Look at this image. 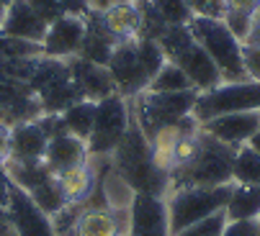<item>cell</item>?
Returning <instances> with one entry per match:
<instances>
[{
  "instance_id": "obj_15",
  "label": "cell",
  "mask_w": 260,
  "mask_h": 236,
  "mask_svg": "<svg viewBox=\"0 0 260 236\" xmlns=\"http://www.w3.org/2000/svg\"><path fill=\"white\" fill-rule=\"evenodd\" d=\"M257 129H260V110L227 113V115H219V118H211V121L201 124L204 134H209L211 139L227 144L232 149L245 146Z\"/></svg>"
},
{
  "instance_id": "obj_20",
  "label": "cell",
  "mask_w": 260,
  "mask_h": 236,
  "mask_svg": "<svg viewBox=\"0 0 260 236\" xmlns=\"http://www.w3.org/2000/svg\"><path fill=\"white\" fill-rule=\"evenodd\" d=\"M47 144H49V134L39 118L18 124L11 129V160L13 162H44Z\"/></svg>"
},
{
  "instance_id": "obj_40",
  "label": "cell",
  "mask_w": 260,
  "mask_h": 236,
  "mask_svg": "<svg viewBox=\"0 0 260 236\" xmlns=\"http://www.w3.org/2000/svg\"><path fill=\"white\" fill-rule=\"evenodd\" d=\"M116 3H124V0H88L90 11H106V8L116 6Z\"/></svg>"
},
{
  "instance_id": "obj_8",
  "label": "cell",
  "mask_w": 260,
  "mask_h": 236,
  "mask_svg": "<svg viewBox=\"0 0 260 236\" xmlns=\"http://www.w3.org/2000/svg\"><path fill=\"white\" fill-rule=\"evenodd\" d=\"M28 88L39 98L44 113H64L70 105L83 100L67 59H52V57H39L36 69L28 80Z\"/></svg>"
},
{
  "instance_id": "obj_29",
  "label": "cell",
  "mask_w": 260,
  "mask_h": 236,
  "mask_svg": "<svg viewBox=\"0 0 260 236\" xmlns=\"http://www.w3.org/2000/svg\"><path fill=\"white\" fill-rule=\"evenodd\" d=\"M224 226H227V216L221 211V213H214V216H209V218H204V221H199L188 228H183L175 236H221L224 233Z\"/></svg>"
},
{
  "instance_id": "obj_17",
  "label": "cell",
  "mask_w": 260,
  "mask_h": 236,
  "mask_svg": "<svg viewBox=\"0 0 260 236\" xmlns=\"http://www.w3.org/2000/svg\"><path fill=\"white\" fill-rule=\"evenodd\" d=\"M47 23L39 18L26 0H11L6 6L3 21H0V33L13 36V38H23V42H36L42 44L47 36Z\"/></svg>"
},
{
  "instance_id": "obj_27",
  "label": "cell",
  "mask_w": 260,
  "mask_h": 236,
  "mask_svg": "<svg viewBox=\"0 0 260 236\" xmlns=\"http://www.w3.org/2000/svg\"><path fill=\"white\" fill-rule=\"evenodd\" d=\"M147 90H152V93H185V90H196V88L178 64L165 62L160 67V72L152 77V83Z\"/></svg>"
},
{
  "instance_id": "obj_7",
  "label": "cell",
  "mask_w": 260,
  "mask_h": 236,
  "mask_svg": "<svg viewBox=\"0 0 260 236\" xmlns=\"http://www.w3.org/2000/svg\"><path fill=\"white\" fill-rule=\"evenodd\" d=\"M232 185L221 187H178L165 195L168 203V218H170V233H180L214 213H221L230 201Z\"/></svg>"
},
{
  "instance_id": "obj_14",
  "label": "cell",
  "mask_w": 260,
  "mask_h": 236,
  "mask_svg": "<svg viewBox=\"0 0 260 236\" xmlns=\"http://www.w3.org/2000/svg\"><path fill=\"white\" fill-rule=\"evenodd\" d=\"M44 115L39 98L28 83H0V124L18 126Z\"/></svg>"
},
{
  "instance_id": "obj_24",
  "label": "cell",
  "mask_w": 260,
  "mask_h": 236,
  "mask_svg": "<svg viewBox=\"0 0 260 236\" xmlns=\"http://www.w3.org/2000/svg\"><path fill=\"white\" fill-rule=\"evenodd\" d=\"M224 216L227 221H260V185H232Z\"/></svg>"
},
{
  "instance_id": "obj_39",
  "label": "cell",
  "mask_w": 260,
  "mask_h": 236,
  "mask_svg": "<svg viewBox=\"0 0 260 236\" xmlns=\"http://www.w3.org/2000/svg\"><path fill=\"white\" fill-rule=\"evenodd\" d=\"M0 236H16V231H13V226L8 221V213L3 208H0Z\"/></svg>"
},
{
  "instance_id": "obj_1",
  "label": "cell",
  "mask_w": 260,
  "mask_h": 236,
  "mask_svg": "<svg viewBox=\"0 0 260 236\" xmlns=\"http://www.w3.org/2000/svg\"><path fill=\"white\" fill-rule=\"evenodd\" d=\"M111 165L129 182L134 192H150V195H162V198L168 195L170 177L155 165L150 139L144 136V131L134 121V115L129 121L124 139L119 141L114 154H111Z\"/></svg>"
},
{
  "instance_id": "obj_43",
  "label": "cell",
  "mask_w": 260,
  "mask_h": 236,
  "mask_svg": "<svg viewBox=\"0 0 260 236\" xmlns=\"http://www.w3.org/2000/svg\"><path fill=\"white\" fill-rule=\"evenodd\" d=\"M3 3H6V6H8V3H11V0H3Z\"/></svg>"
},
{
  "instance_id": "obj_11",
  "label": "cell",
  "mask_w": 260,
  "mask_h": 236,
  "mask_svg": "<svg viewBox=\"0 0 260 236\" xmlns=\"http://www.w3.org/2000/svg\"><path fill=\"white\" fill-rule=\"evenodd\" d=\"M8 221L16 231V236H57L52 226V216L44 213L31 201V195L21 190L18 185H11L8 206H6Z\"/></svg>"
},
{
  "instance_id": "obj_32",
  "label": "cell",
  "mask_w": 260,
  "mask_h": 236,
  "mask_svg": "<svg viewBox=\"0 0 260 236\" xmlns=\"http://www.w3.org/2000/svg\"><path fill=\"white\" fill-rule=\"evenodd\" d=\"M242 64H245L247 80L260 83V49H257V47L242 44Z\"/></svg>"
},
{
  "instance_id": "obj_23",
  "label": "cell",
  "mask_w": 260,
  "mask_h": 236,
  "mask_svg": "<svg viewBox=\"0 0 260 236\" xmlns=\"http://www.w3.org/2000/svg\"><path fill=\"white\" fill-rule=\"evenodd\" d=\"M57 182H59V190H62L67 203H85L90 198V192L95 190V185H98L95 160L90 156V162H85V165L57 172Z\"/></svg>"
},
{
  "instance_id": "obj_4",
  "label": "cell",
  "mask_w": 260,
  "mask_h": 236,
  "mask_svg": "<svg viewBox=\"0 0 260 236\" xmlns=\"http://www.w3.org/2000/svg\"><path fill=\"white\" fill-rule=\"evenodd\" d=\"M157 44H160L165 59L178 64L199 93H206L224 83L221 72L211 62V57L199 47V42L193 38L188 26H168L165 33L157 38Z\"/></svg>"
},
{
  "instance_id": "obj_3",
  "label": "cell",
  "mask_w": 260,
  "mask_h": 236,
  "mask_svg": "<svg viewBox=\"0 0 260 236\" xmlns=\"http://www.w3.org/2000/svg\"><path fill=\"white\" fill-rule=\"evenodd\" d=\"M232 146L211 139L209 134L201 131V146L199 154L188 165H183L170 172V190L178 187H221L232 185V162H235Z\"/></svg>"
},
{
  "instance_id": "obj_38",
  "label": "cell",
  "mask_w": 260,
  "mask_h": 236,
  "mask_svg": "<svg viewBox=\"0 0 260 236\" xmlns=\"http://www.w3.org/2000/svg\"><path fill=\"white\" fill-rule=\"evenodd\" d=\"M245 44L260 49V13H255V18H252V26H250V33L245 38Z\"/></svg>"
},
{
  "instance_id": "obj_33",
  "label": "cell",
  "mask_w": 260,
  "mask_h": 236,
  "mask_svg": "<svg viewBox=\"0 0 260 236\" xmlns=\"http://www.w3.org/2000/svg\"><path fill=\"white\" fill-rule=\"evenodd\" d=\"M221 236H260L257 221H227Z\"/></svg>"
},
{
  "instance_id": "obj_31",
  "label": "cell",
  "mask_w": 260,
  "mask_h": 236,
  "mask_svg": "<svg viewBox=\"0 0 260 236\" xmlns=\"http://www.w3.org/2000/svg\"><path fill=\"white\" fill-rule=\"evenodd\" d=\"M26 3H28V6L36 11V13H39V18H42L47 26H49V23H54L57 18L67 16L59 0H26Z\"/></svg>"
},
{
  "instance_id": "obj_22",
  "label": "cell",
  "mask_w": 260,
  "mask_h": 236,
  "mask_svg": "<svg viewBox=\"0 0 260 236\" xmlns=\"http://www.w3.org/2000/svg\"><path fill=\"white\" fill-rule=\"evenodd\" d=\"M98 13H101V21L108 28V33L119 38V42L142 36V11H139L137 0H124V3H116Z\"/></svg>"
},
{
  "instance_id": "obj_35",
  "label": "cell",
  "mask_w": 260,
  "mask_h": 236,
  "mask_svg": "<svg viewBox=\"0 0 260 236\" xmlns=\"http://www.w3.org/2000/svg\"><path fill=\"white\" fill-rule=\"evenodd\" d=\"M11 129L8 124H0V165L11 160Z\"/></svg>"
},
{
  "instance_id": "obj_6",
  "label": "cell",
  "mask_w": 260,
  "mask_h": 236,
  "mask_svg": "<svg viewBox=\"0 0 260 236\" xmlns=\"http://www.w3.org/2000/svg\"><path fill=\"white\" fill-rule=\"evenodd\" d=\"M199 90H185V93H152L144 90L137 98H132V115L144 131L147 139H152L160 129L175 126L185 118L193 115Z\"/></svg>"
},
{
  "instance_id": "obj_18",
  "label": "cell",
  "mask_w": 260,
  "mask_h": 236,
  "mask_svg": "<svg viewBox=\"0 0 260 236\" xmlns=\"http://www.w3.org/2000/svg\"><path fill=\"white\" fill-rule=\"evenodd\" d=\"M129 231V211L114 208H85L67 236H126Z\"/></svg>"
},
{
  "instance_id": "obj_19",
  "label": "cell",
  "mask_w": 260,
  "mask_h": 236,
  "mask_svg": "<svg viewBox=\"0 0 260 236\" xmlns=\"http://www.w3.org/2000/svg\"><path fill=\"white\" fill-rule=\"evenodd\" d=\"M90 162V151H88V141L72 136L70 131H59L49 139L47 151H44V165L57 175L64 172L70 167H78Z\"/></svg>"
},
{
  "instance_id": "obj_25",
  "label": "cell",
  "mask_w": 260,
  "mask_h": 236,
  "mask_svg": "<svg viewBox=\"0 0 260 236\" xmlns=\"http://www.w3.org/2000/svg\"><path fill=\"white\" fill-rule=\"evenodd\" d=\"M62 115V124L64 129L72 134V136H78L83 141L90 139V131H93V124H95V103L90 100H80L75 105H70Z\"/></svg>"
},
{
  "instance_id": "obj_16",
  "label": "cell",
  "mask_w": 260,
  "mask_h": 236,
  "mask_svg": "<svg viewBox=\"0 0 260 236\" xmlns=\"http://www.w3.org/2000/svg\"><path fill=\"white\" fill-rule=\"evenodd\" d=\"M67 64H70L72 80H75L83 100L101 103L103 98L116 95V83H114V77H111L108 67L88 62L83 57H72V59H67Z\"/></svg>"
},
{
  "instance_id": "obj_36",
  "label": "cell",
  "mask_w": 260,
  "mask_h": 236,
  "mask_svg": "<svg viewBox=\"0 0 260 236\" xmlns=\"http://www.w3.org/2000/svg\"><path fill=\"white\" fill-rule=\"evenodd\" d=\"M59 3H62L67 16H88L90 13L88 0H59Z\"/></svg>"
},
{
  "instance_id": "obj_2",
  "label": "cell",
  "mask_w": 260,
  "mask_h": 236,
  "mask_svg": "<svg viewBox=\"0 0 260 236\" xmlns=\"http://www.w3.org/2000/svg\"><path fill=\"white\" fill-rule=\"evenodd\" d=\"M165 62L168 59L157 42L137 36V38H126V42L116 44L111 62H108V72L116 83V93L132 100L150 88L152 77L160 72Z\"/></svg>"
},
{
  "instance_id": "obj_28",
  "label": "cell",
  "mask_w": 260,
  "mask_h": 236,
  "mask_svg": "<svg viewBox=\"0 0 260 236\" xmlns=\"http://www.w3.org/2000/svg\"><path fill=\"white\" fill-rule=\"evenodd\" d=\"M150 3L168 26H188L193 18V13L185 6V0H150Z\"/></svg>"
},
{
  "instance_id": "obj_26",
  "label": "cell",
  "mask_w": 260,
  "mask_h": 236,
  "mask_svg": "<svg viewBox=\"0 0 260 236\" xmlns=\"http://www.w3.org/2000/svg\"><path fill=\"white\" fill-rule=\"evenodd\" d=\"M232 185H260V154L247 144L235 151Z\"/></svg>"
},
{
  "instance_id": "obj_9",
  "label": "cell",
  "mask_w": 260,
  "mask_h": 236,
  "mask_svg": "<svg viewBox=\"0 0 260 236\" xmlns=\"http://www.w3.org/2000/svg\"><path fill=\"white\" fill-rule=\"evenodd\" d=\"M242 110H260V83L252 80L221 83L206 93H199L193 105V118L199 124H206L211 118Z\"/></svg>"
},
{
  "instance_id": "obj_12",
  "label": "cell",
  "mask_w": 260,
  "mask_h": 236,
  "mask_svg": "<svg viewBox=\"0 0 260 236\" xmlns=\"http://www.w3.org/2000/svg\"><path fill=\"white\" fill-rule=\"evenodd\" d=\"M126 236H173L168 203L162 195L137 192L129 208V231Z\"/></svg>"
},
{
  "instance_id": "obj_10",
  "label": "cell",
  "mask_w": 260,
  "mask_h": 236,
  "mask_svg": "<svg viewBox=\"0 0 260 236\" xmlns=\"http://www.w3.org/2000/svg\"><path fill=\"white\" fill-rule=\"evenodd\" d=\"M132 121V103L119 93L95 103V124L88 139L90 156H111Z\"/></svg>"
},
{
  "instance_id": "obj_5",
  "label": "cell",
  "mask_w": 260,
  "mask_h": 236,
  "mask_svg": "<svg viewBox=\"0 0 260 236\" xmlns=\"http://www.w3.org/2000/svg\"><path fill=\"white\" fill-rule=\"evenodd\" d=\"M193 38L199 47L211 57L216 69L221 72L224 83H240L247 80L245 64H242V42L227 28V23L221 18H201L193 16L188 23Z\"/></svg>"
},
{
  "instance_id": "obj_41",
  "label": "cell",
  "mask_w": 260,
  "mask_h": 236,
  "mask_svg": "<svg viewBox=\"0 0 260 236\" xmlns=\"http://www.w3.org/2000/svg\"><path fill=\"white\" fill-rule=\"evenodd\" d=\"M247 146H250V149H255V151L260 154V129H257V131L252 134V139L247 141Z\"/></svg>"
},
{
  "instance_id": "obj_42",
  "label": "cell",
  "mask_w": 260,
  "mask_h": 236,
  "mask_svg": "<svg viewBox=\"0 0 260 236\" xmlns=\"http://www.w3.org/2000/svg\"><path fill=\"white\" fill-rule=\"evenodd\" d=\"M3 13H6V3L0 0V21H3Z\"/></svg>"
},
{
  "instance_id": "obj_30",
  "label": "cell",
  "mask_w": 260,
  "mask_h": 236,
  "mask_svg": "<svg viewBox=\"0 0 260 236\" xmlns=\"http://www.w3.org/2000/svg\"><path fill=\"white\" fill-rule=\"evenodd\" d=\"M193 16L201 18H221L224 16V0H185Z\"/></svg>"
},
{
  "instance_id": "obj_13",
  "label": "cell",
  "mask_w": 260,
  "mask_h": 236,
  "mask_svg": "<svg viewBox=\"0 0 260 236\" xmlns=\"http://www.w3.org/2000/svg\"><path fill=\"white\" fill-rule=\"evenodd\" d=\"M85 36V16H62L49 23L42 42V54L52 59H72L80 54Z\"/></svg>"
},
{
  "instance_id": "obj_37",
  "label": "cell",
  "mask_w": 260,
  "mask_h": 236,
  "mask_svg": "<svg viewBox=\"0 0 260 236\" xmlns=\"http://www.w3.org/2000/svg\"><path fill=\"white\" fill-rule=\"evenodd\" d=\"M11 177H8V172H6V165H0V208L6 211V206H8V195H11Z\"/></svg>"
},
{
  "instance_id": "obj_34",
  "label": "cell",
  "mask_w": 260,
  "mask_h": 236,
  "mask_svg": "<svg viewBox=\"0 0 260 236\" xmlns=\"http://www.w3.org/2000/svg\"><path fill=\"white\" fill-rule=\"evenodd\" d=\"M260 0H224V13H240V16H250L255 18Z\"/></svg>"
},
{
  "instance_id": "obj_21",
  "label": "cell",
  "mask_w": 260,
  "mask_h": 236,
  "mask_svg": "<svg viewBox=\"0 0 260 236\" xmlns=\"http://www.w3.org/2000/svg\"><path fill=\"white\" fill-rule=\"evenodd\" d=\"M116 44H119V38H114V36L108 33V28L101 21V13L98 11H90L85 16V36H83V47H80V54L78 57L108 67L111 54H114Z\"/></svg>"
}]
</instances>
